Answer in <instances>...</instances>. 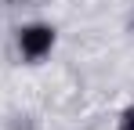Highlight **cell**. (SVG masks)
I'll list each match as a JSON object with an SVG mask.
<instances>
[{
    "mask_svg": "<svg viewBox=\"0 0 134 130\" xmlns=\"http://www.w3.org/2000/svg\"><path fill=\"white\" fill-rule=\"evenodd\" d=\"M18 47H22V54L29 62H40L47 51L54 47V29L51 25H25L18 33Z\"/></svg>",
    "mask_w": 134,
    "mask_h": 130,
    "instance_id": "cell-1",
    "label": "cell"
},
{
    "mask_svg": "<svg viewBox=\"0 0 134 130\" xmlns=\"http://www.w3.org/2000/svg\"><path fill=\"white\" fill-rule=\"evenodd\" d=\"M120 130H134V108H127V112L120 116Z\"/></svg>",
    "mask_w": 134,
    "mask_h": 130,
    "instance_id": "cell-2",
    "label": "cell"
}]
</instances>
